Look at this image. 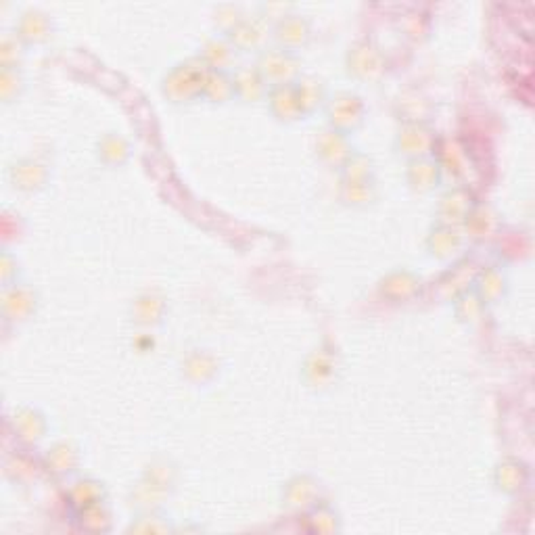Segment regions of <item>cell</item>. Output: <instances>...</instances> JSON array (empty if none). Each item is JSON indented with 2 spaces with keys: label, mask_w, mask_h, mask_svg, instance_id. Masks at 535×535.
<instances>
[{
  "label": "cell",
  "mask_w": 535,
  "mask_h": 535,
  "mask_svg": "<svg viewBox=\"0 0 535 535\" xmlns=\"http://www.w3.org/2000/svg\"><path fill=\"white\" fill-rule=\"evenodd\" d=\"M207 74L209 67L203 63V59H190L182 63L166 78V97H170L174 103L193 101V98L203 95Z\"/></svg>",
  "instance_id": "6da1fadb"
},
{
  "label": "cell",
  "mask_w": 535,
  "mask_h": 535,
  "mask_svg": "<svg viewBox=\"0 0 535 535\" xmlns=\"http://www.w3.org/2000/svg\"><path fill=\"white\" fill-rule=\"evenodd\" d=\"M255 67L264 75L268 86H281L298 82L301 63L293 50L281 49V46H275V49L266 46L260 52Z\"/></svg>",
  "instance_id": "7a4b0ae2"
},
{
  "label": "cell",
  "mask_w": 535,
  "mask_h": 535,
  "mask_svg": "<svg viewBox=\"0 0 535 535\" xmlns=\"http://www.w3.org/2000/svg\"><path fill=\"white\" fill-rule=\"evenodd\" d=\"M327 115H329V124L333 130L350 134L364 121L362 98L352 95V92H341V95H337L329 101Z\"/></svg>",
  "instance_id": "3957f363"
},
{
  "label": "cell",
  "mask_w": 535,
  "mask_h": 535,
  "mask_svg": "<svg viewBox=\"0 0 535 535\" xmlns=\"http://www.w3.org/2000/svg\"><path fill=\"white\" fill-rule=\"evenodd\" d=\"M398 149L410 159L429 157L435 149V134L429 130L424 121H406L398 134Z\"/></svg>",
  "instance_id": "277c9868"
},
{
  "label": "cell",
  "mask_w": 535,
  "mask_h": 535,
  "mask_svg": "<svg viewBox=\"0 0 535 535\" xmlns=\"http://www.w3.org/2000/svg\"><path fill=\"white\" fill-rule=\"evenodd\" d=\"M226 38L230 40L232 46L236 50H255L260 49V52L266 49V40H268V23L264 17H241V21L232 27L230 32H226Z\"/></svg>",
  "instance_id": "5b68a950"
},
{
  "label": "cell",
  "mask_w": 535,
  "mask_h": 535,
  "mask_svg": "<svg viewBox=\"0 0 535 535\" xmlns=\"http://www.w3.org/2000/svg\"><path fill=\"white\" fill-rule=\"evenodd\" d=\"M347 63H350V72L362 80H376L385 72V59H383L379 49L370 43H360L353 46L350 57H347Z\"/></svg>",
  "instance_id": "8992f818"
},
{
  "label": "cell",
  "mask_w": 535,
  "mask_h": 535,
  "mask_svg": "<svg viewBox=\"0 0 535 535\" xmlns=\"http://www.w3.org/2000/svg\"><path fill=\"white\" fill-rule=\"evenodd\" d=\"M473 205L475 203L470 190L462 189V186H456V189L447 190L444 199H441L439 222L447 226H461L464 224V220H467Z\"/></svg>",
  "instance_id": "52a82bcc"
},
{
  "label": "cell",
  "mask_w": 535,
  "mask_h": 535,
  "mask_svg": "<svg viewBox=\"0 0 535 535\" xmlns=\"http://www.w3.org/2000/svg\"><path fill=\"white\" fill-rule=\"evenodd\" d=\"M268 103H270L272 113L276 115L281 121H295L304 115V109H301L298 90H295V82L293 84H281V86H270L268 90Z\"/></svg>",
  "instance_id": "ba28073f"
},
{
  "label": "cell",
  "mask_w": 535,
  "mask_h": 535,
  "mask_svg": "<svg viewBox=\"0 0 535 535\" xmlns=\"http://www.w3.org/2000/svg\"><path fill=\"white\" fill-rule=\"evenodd\" d=\"M275 38L281 49L298 50L310 40V23L301 15H287L275 26Z\"/></svg>",
  "instance_id": "9c48e42d"
},
{
  "label": "cell",
  "mask_w": 535,
  "mask_h": 535,
  "mask_svg": "<svg viewBox=\"0 0 535 535\" xmlns=\"http://www.w3.org/2000/svg\"><path fill=\"white\" fill-rule=\"evenodd\" d=\"M232 84H235V95L245 98V101H258L261 97H268V90H270L264 75L255 66L236 67L232 72Z\"/></svg>",
  "instance_id": "30bf717a"
},
{
  "label": "cell",
  "mask_w": 535,
  "mask_h": 535,
  "mask_svg": "<svg viewBox=\"0 0 535 535\" xmlns=\"http://www.w3.org/2000/svg\"><path fill=\"white\" fill-rule=\"evenodd\" d=\"M316 149H318L320 159L327 161V164H330V166H343L353 153L350 143H347V134L337 132V130H333V128H329V130H324L322 134H320Z\"/></svg>",
  "instance_id": "8fae6325"
},
{
  "label": "cell",
  "mask_w": 535,
  "mask_h": 535,
  "mask_svg": "<svg viewBox=\"0 0 535 535\" xmlns=\"http://www.w3.org/2000/svg\"><path fill=\"white\" fill-rule=\"evenodd\" d=\"M236 57V49L232 46L229 38H212L207 40L205 46H203V55L201 59L209 69L213 72H229L235 63Z\"/></svg>",
  "instance_id": "7c38bea8"
},
{
  "label": "cell",
  "mask_w": 535,
  "mask_h": 535,
  "mask_svg": "<svg viewBox=\"0 0 535 535\" xmlns=\"http://www.w3.org/2000/svg\"><path fill=\"white\" fill-rule=\"evenodd\" d=\"M441 178V166L431 157H418V159L410 161L408 180L416 190H431L439 184Z\"/></svg>",
  "instance_id": "4fadbf2b"
},
{
  "label": "cell",
  "mask_w": 535,
  "mask_h": 535,
  "mask_svg": "<svg viewBox=\"0 0 535 535\" xmlns=\"http://www.w3.org/2000/svg\"><path fill=\"white\" fill-rule=\"evenodd\" d=\"M467 224L469 236L477 238V241H485V238L496 236L498 230V216L485 205H473L470 213L464 220Z\"/></svg>",
  "instance_id": "5bb4252c"
},
{
  "label": "cell",
  "mask_w": 535,
  "mask_h": 535,
  "mask_svg": "<svg viewBox=\"0 0 535 535\" xmlns=\"http://www.w3.org/2000/svg\"><path fill=\"white\" fill-rule=\"evenodd\" d=\"M295 90H298V97H299L301 109H304V115L316 112V109L324 101V86H322V82H320V80L312 78V75H306V78H301V75H299V80L295 82Z\"/></svg>",
  "instance_id": "9a60e30c"
},
{
  "label": "cell",
  "mask_w": 535,
  "mask_h": 535,
  "mask_svg": "<svg viewBox=\"0 0 535 535\" xmlns=\"http://www.w3.org/2000/svg\"><path fill=\"white\" fill-rule=\"evenodd\" d=\"M203 97L212 98L213 103H226L235 95V84H232V74L229 72H213L209 69L205 89H203Z\"/></svg>",
  "instance_id": "2e32d148"
},
{
  "label": "cell",
  "mask_w": 535,
  "mask_h": 535,
  "mask_svg": "<svg viewBox=\"0 0 535 535\" xmlns=\"http://www.w3.org/2000/svg\"><path fill=\"white\" fill-rule=\"evenodd\" d=\"M433 253L438 258H450V255L461 247V235H458V226L439 224V229L431 236Z\"/></svg>",
  "instance_id": "e0dca14e"
},
{
  "label": "cell",
  "mask_w": 535,
  "mask_h": 535,
  "mask_svg": "<svg viewBox=\"0 0 535 535\" xmlns=\"http://www.w3.org/2000/svg\"><path fill=\"white\" fill-rule=\"evenodd\" d=\"M341 197L352 205H364L368 203L372 197H375V186H372V180H343V189H341Z\"/></svg>",
  "instance_id": "ac0fdd59"
},
{
  "label": "cell",
  "mask_w": 535,
  "mask_h": 535,
  "mask_svg": "<svg viewBox=\"0 0 535 535\" xmlns=\"http://www.w3.org/2000/svg\"><path fill=\"white\" fill-rule=\"evenodd\" d=\"M504 284H506L504 276L500 275L498 270H485L484 275H481V278H479L481 301H490V304H493V301L502 298Z\"/></svg>",
  "instance_id": "d6986e66"
},
{
  "label": "cell",
  "mask_w": 535,
  "mask_h": 535,
  "mask_svg": "<svg viewBox=\"0 0 535 535\" xmlns=\"http://www.w3.org/2000/svg\"><path fill=\"white\" fill-rule=\"evenodd\" d=\"M500 475H502V479H500V487L506 492H516L521 490L523 484H525L527 479V470L523 467L521 462H506L500 467Z\"/></svg>",
  "instance_id": "ffe728a7"
},
{
  "label": "cell",
  "mask_w": 535,
  "mask_h": 535,
  "mask_svg": "<svg viewBox=\"0 0 535 535\" xmlns=\"http://www.w3.org/2000/svg\"><path fill=\"white\" fill-rule=\"evenodd\" d=\"M370 159L366 155L352 153L350 159L343 164V180H366L370 178Z\"/></svg>",
  "instance_id": "44dd1931"
}]
</instances>
